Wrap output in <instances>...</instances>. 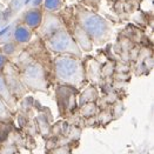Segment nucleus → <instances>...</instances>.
I'll return each instance as SVG.
<instances>
[{
  "label": "nucleus",
  "instance_id": "obj_12",
  "mask_svg": "<svg viewBox=\"0 0 154 154\" xmlns=\"http://www.w3.org/2000/svg\"><path fill=\"white\" fill-rule=\"evenodd\" d=\"M40 1H41V0H34V1H33V5H34V6H37L38 4H40Z\"/></svg>",
  "mask_w": 154,
  "mask_h": 154
},
{
  "label": "nucleus",
  "instance_id": "obj_1",
  "mask_svg": "<svg viewBox=\"0 0 154 154\" xmlns=\"http://www.w3.org/2000/svg\"><path fill=\"white\" fill-rule=\"evenodd\" d=\"M79 25L85 31V33L93 39H103L107 31L108 26L107 23L98 14L90 11H80L78 14Z\"/></svg>",
  "mask_w": 154,
  "mask_h": 154
},
{
  "label": "nucleus",
  "instance_id": "obj_6",
  "mask_svg": "<svg viewBox=\"0 0 154 154\" xmlns=\"http://www.w3.org/2000/svg\"><path fill=\"white\" fill-rule=\"evenodd\" d=\"M42 75L41 73V69L40 67L37 66V65H29L26 69V78L31 81H35V80H39Z\"/></svg>",
  "mask_w": 154,
  "mask_h": 154
},
{
  "label": "nucleus",
  "instance_id": "obj_13",
  "mask_svg": "<svg viewBox=\"0 0 154 154\" xmlns=\"http://www.w3.org/2000/svg\"><path fill=\"white\" fill-rule=\"evenodd\" d=\"M0 106H1V103H0Z\"/></svg>",
  "mask_w": 154,
  "mask_h": 154
},
{
  "label": "nucleus",
  "instance_id": "obj_3",
  "mask_svg": "<svg viewBox=\"0 0 154 154\" xmlns=\"http://www.w3.org/2000/svg\"><path fill=\"white\" fill-rule=\"evenodd\" d=\"M50 46L55 52H72L77 53L78 46L74 40L65 29H58L50 37Z\"/></svg>",
  "mask_w": 154,
  "mask_h": 154
},
{
  "label": "nucleus",
  "instance_id": "obj_4",
  "mask_svg": "<svg viewBox=\"0 0 154 154\" xmlns=\"http://www.w3.org/2000/svg\"><path fill=\"white\" fill-rule=\"evenodd\" d=\"M41 20H42V15L41 12L38 8H32L29 11H27V13L24 17V21H25V25L29 28H35L41 24Z\"/></svg>",
  "mask_w": 154,
  "mask_h": 154
},
{
  "label": "nucleus",
  "instance_id": "obj_11",
  "mask_svg": "<svg viewBox=\"0 0 154 154\" xmlns=\"http://www.w3.org/2000/svg\"><path fill=\"white\" fill-rule=\"evenodd\" d=\"M4 20H5V18H4V13L0 11V25H2Z\"/></svg>",
  "mask_w": 154,
  "mask_h": 154
},
{
  "label": "nucleus",
  "instance_id": "obj_8",
  "mask_svg": "<svg viewBox=\"0 0 154 154\" xmlns=\"http://www.w3.org/2000/svg\"><path fill=\"white\" fill-rule=\"evenodd\" d=\"M26 2H27V0H13L12 4H11V7L14 11H18L25 5Z\"/></svg>",
  "mask_w": 154,
  "mask_h": 154
},
{
  "label": "nucleus",
  "instance_id": "obj_9",
  "mask_svg": "<svg viewBox=\"0 0 154 154\" xmlns=\"http://www.w3.org/2000/svg\"><path fill=\"white\" fill-rule=\"evenodd\" d=\"M0 93H7V88H6V85L2 80V78L0 77Z\"/></svg>",
  "mask_w": 154,
  "mask_h": 154
},
{
  "label": "nucleus",
  "instance_id": "obj_2",
  "mask_svg": "<svg viewBox=\"0 0 154 154\" xmlns=\"http://www.w3.org/2000/svg\"><path fill=\"white\" fill-rule=\"evenodd\" d=\"M57 72L58 75L66 81H75L81 75V67L75 59L61 57L57 60Z\"/></svg>",
  "mask_w": 154,
  "mask_h": 154
},
{
  "label": "nucleus",
  "instance_id": "obj_7",
  "mask_svg": "<svg viewBox=\"0 0 154 154\" xmlns=\"http://www.w3.org/2000/svg\"><path fill=\"white\" fill-rule=\"evenodd\" d=\"M63 4V0H44V7L46 11L51 12L58 10Z\"/></svg>",
  "mask_w": 154,
  "mask_h": 154
},
{
  "label": "nucleus",
  "instance_id": "obj_5",
  "mask_svg": "<svg viewBox=\"0 0 154 154\" xmlns=\"http://www.w3.org/2000/svg\"><path fill=\"white\" fill-rule=\"evenodd\" d=\"M14 39L19 42H27L31 39V31L29 27H27L26 25H19L14 28Z\"/></svg>",
  "mask_w": 154,
  "mask_h": 154
},
{
  "label": "nucleus",
  "instance_id": "obj_10",
  "mask_svg": "<svg viewBox=\"0 0 154 154\" xmlns=\"http://www.w3.org/2000/svg\"><path fill=\"white\" fill-rule=\"evenodd\" d=\"M5 64V57L0 53V67H2V65Z\"/></svg>",
  "mask_w": 154,
  "mask_h": 154
}]
</instances>
